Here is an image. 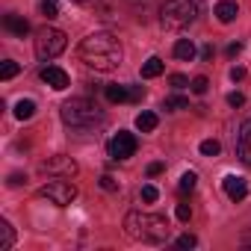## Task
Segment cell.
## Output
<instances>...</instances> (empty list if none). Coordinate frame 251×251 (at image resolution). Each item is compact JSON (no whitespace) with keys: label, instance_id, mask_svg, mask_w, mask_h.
I'll return each mask as SVG.
<instances>
[{"label":"cell","instance_id":"34","mask_svg":"<svg viewBox=\"0 0 251 251\" xmlns=\"http://www.w3.org/2000/svg\"><path fill=\"white\" fill-rule=\"evenodd\" d=\"M24 180H27L24 175H9V186H21Z\"/></svg>","mask_w":251,"mask_h":251},{"label":"cell","instance_id":"22","mask_svg":"<svg viewBox=\"0 0 251 251\" xmlns=\"http://www.w3.org/2000/svg\"><path fill=\"white\" fill-rule=\"evenodd\" d=\"M42 15L45 18H56L59 15V0H42Z\"/></svg>","mask_w":251,"mask_h":251},{"label":"cell","instance_id":"37","mask_svg":"<svg viewBox=\"0 0 251 251\" xmlns=\"http://www.w3.org/2000/svg\"><path fill=\"white\" fill-rule=\"evenodd\" d=\"M239 50H242V45H239V42H236V45H227V56H236Z\"/></svg>","mask_w":251,"mask_h":251},{"label":"cell","instance_id":"26","mask_svg":"<svg viewBox=\"0 0 251 251\" xmlns=\"http://www.w3.org/2000/svg\"><path fill=\"white\" fill-rule=\"evenodd\" d=\"M139 198H142L145 204H154V201L160 198V192H157V186H151V183H148V186H142V192H139Z\"/></svg>","mask_w":251,"mask_h":251},{"label":"cell","instance_id":"19","mask_svg":"<svg viewBox=\"0 0 251 251\" xmlns=\"http://www.w3.org/2000/svg\"><path fill=\"white\" fill-rule=\"evenodd\" d=\"M33 115H36V100L24 98V100L15 103V118H18V121H27V118H33Z\"/></svg>","mask_w":251,"mask_h":251},{"label":"cell","instance_id":"27","mask_svg":"<svg viewBox=\"0 0 251 251\" xmlns=\"http://www.w3.org/2000/svg\"><path fill=\"white\" fill-rule=\"evenodd\" d=\"M169 83H172L175 89H186L192 80H189V77H183V74H172V77H169Z\"/></svg>","mask_w":251,"mask_h":251},{"label":"cell","instance_id":"10","mask_svg":"<svg viewBox=\"0 0 251 251\" xmlns=\"http://www.w3.org/2000/svg\"><path fill=\"white\" fill-rule=\"evenodd\" d=\"M222 186H225V195H227L230 201H242V198L248 195V180L239 177V175H227V177L222 180Z\"/></svg>","mask_w":251,"mask_h":251},{"label":"cell","instance_id":"39","mask_svg":"<svg viewBox=\"0 0 251 251\" xmlns=\"http://www.w3.org/2000/svg\"><path fill=\"white\" fill-rule=\"evenodd\" d=\"M77 3H86V0H77Z\"/></svg>","mask_w":251,"mask_h":251},{"label":"cell","instance_id":"17","mask_svg":"<svg viewBox=\"0 0 251 251\" xmlns=\"http://www.w3.org/2000/svg\"><path fill=\"white\" fill-rule=\"evenodd\" d=\"M163 68H166V62H163L160 56H151V59L142 65V77H145V80H154V77L163 74Z\"/></svg>","mask_w":251,"mask_h":251},{"label":"cell","instance_id":"6","mask_svg":"<svg viewBox=\"0 0 251 251\" xmlns=\"http://www.w3.org/2000/svg\"><path fill=\"white\" fill-rule=\"evenodd\" d=\"M39 195H42L45 201L56 204V207H68V204L77 198V186H74L71 180H65V177H56V180L45 183V186L39 189Z\"/></svg>","mask_w":251,"mask_h":251},{"label":"cell","instance_id":"33","mask_svg":"<svg viewBox=\"0 0 251 251\" xmlns=\"http://www.w3.org/2000/svg\"><path fill=\"white\" fill-rule=\"evenodd\" d=\"M130 100H142V86H130Z\"/></svg>","mask_w":251,"mask_h":251},{"label":"cell","instance_id":"15","mask_svg":"<svg viewBox=\"0 0 251 251\" xmlns=\"http://www.w3.org/2000/svg\"><path fill=\"white\" fill-rule=\"evenodd\" d=\"M195 53H198V50H195V45H192L189 39H177V42H175V56H177V59L192 62V59H195Z\"/></svg>","mask_w":251,"mask_h":251},{"label":"cell","instance_id":"25","mask_svg":"<svg viewBox=\"0 0 251 251\" xmlns=\"http://www.w3.org/2000/svg\"><path fill=\"white\" fill-rule=\"evenodd\" d=\"M189 89H192L195 95H207V89H210V80H207V77H195V80L189 83Z\"/></svg>","mask_w":251,"mask_h":251},{"label":"cell","instance_id":"30","mask_svg":"<svg viewBox=\"0 0 251 251\" xmlns=\"http://www.w3.org/2000/svg\"><path fill=\"white\" fill-rule=\"evenodd\" d=\"M100 186H103L106 192H115V189H118V180L109 177V175H103V177H100Z\"/></svg>","mask_w":251,"mask_h":251},{"label":"cell","instance_id":"9","mask_svg":"<svg viewBox=\"0 0 251 251\" xmlns=\"http://www.w3.org/2000/svg\"><path fill=\"white\" fill-rule=\"evenodd\" d=\"M50 89H56V92H62V89H68L71 86V80H68V74L62 71V68H56V65H45L42 68V74H39Z\"/></svg>","mask_w":251,"mask_h":251},{"label":"cell","instance_id":"21","mask_svg":"<svg viewBox=\"0 0 251 251\" xmlns=\"http://www.w3.org/2000/svg\"><path fill=\"white\" fill-rule=\"evenodd\" d=\"M195 183H198V175H195V172H186V175L180 177L177 189H180V192H192V189H195Z\"/></svg>","mask_w":251,"mask_h":251},{"label":"cell","instance_id":"14","mask_svg":"<svg viewBox=\"0 0 251 251\" xmlns=\"http://www.w3.org/2000/svg\"><path fill=\"white\" fill-rule=\"evenodd\" d=\"M103 95H106V100L109 103H124V100H130V86H106L103 89Z\"/></svg>","mask_w":251,"mask_h":251},{"label":"cell","instance_id":"13","mask_svg":"<svg viewBox=\"0 0 251 251\" xmlns=\"http://www.w3.org/2000/svg\"><path fill=\"white\" fill-rule=\"evenodd\" d=\"M213 15H216L222 24H230V21L239 15V6L233 3V0H219V3H216V9H213Z\"/></svg>","mask_w":251,"mask_h":251},{"label":"cell","instance_id":"2","mask_svg":"<svg viewBox=\"0 0 251 251\" xmlns=\"http://www.w3.org/2000/svg\"><path fill=\"white\" fill-rule=\"evenodd\" d=\"M124 230H127L130 239L148 242V245H160L172 233L169 222L163 216H157V213H127V219H124Z\"/></svg>","mask_w":251,"mask_h":251},{"label":"cell","instance_id":"18","mask_svg":"<svg viewBox=\"0 0 251 251\" xmlns=\"http://www.w3.org/2000/svg\"><path fill=\"white\" fill-rule=\"evenodd\" d=\"M15 245V230H12V225L3 219L0 222V251H9Z\"/></svg>","mask_w":251,"mask_h":251},{"label":"cell","instance_id":"35","mask_svg":"<svg viewBox=\"0 0 251 251\" xmlns=\"http://www.w3.org/2000/svg\"><path fill=\"white\" fill-rule=\"evenodd\" d=\"M242 77H245V71H242V68H230V80H233V83H236V80H242Z\"/></svg>","mask_w":251,"mask_h":251},{"label":"cell","instance_id":"12","mask_svg":"<svg viewBox=\"0 0 251 251\" xmlns=\"http://www.w3.org/2000/svg\"><path fill=\"white\" fill-rule=\"evenodd\" d=\"M3 30H6V33H12V36H18V39H24V36L30 33V21H27L24 15L9 12V15H3Z\"/></svg>","mask_w":251,"mask_h":251},{"label":"cell","instance_id":"11","mask_svg":"<svg viewBox=\"0 0 251 251\" xmlns=\"http://www.w3.org/2000/svg\"><path fill=\"white\" fill-rule=\"evenodd\" d=\"M236 151H239V160H242L245 166H251V118H245V121H242V127H239Z\"/></svg>","mask_w":251,"mask_h":251},{"label":"cell","instance_id":"1","mask_svg":"<svg viewBox=\"0 0 251 251\" xmlns=\"http://www.w3.org/2000/svg\"><path fill=\"white\" fill-rule=\"evenodd\" d=\"M80 59L95 71H112L121 65V42L112 33L98 30L80 42Z\"/></svg>","mask_w":251,"mask_h":251},{"label":"cell","instance_id":"7","mask_svg":"<svg viewBox=\"0 0 251 251\" xmlns=\"http://www.w3.org/2000/svg\"><path fill=\"white\" fill-rule=\"evenodd\" d=\"M136 136L133 133H127V130H118L112 139H109V157L112 160H127V157H133L136 154Z\"/></svg>","mask_w":251,"mask_h":251},{"label":"cell","instance_id":"4","mask_svg":"<svg viewBox=\"0 0 251 251\" xmlns=\"http://www.w3.org/2000/svg\"><path fill=\"white\" fill-rule=\"evenodd\" d=\"M198 15V6L195 0H166L163 9H160V21L166 30H183L195 21Z\"/></svg>","mask_w":251,"mask_h":251},{"label":"cell","instance_id":"3","mask_svg":"<svg viewBox=\"0 0 251 251\" xmlns=\"http://www.w3.org/2000/svg\"><path fill=\"white\" fill-rule=\"evenodd\" d=\"M62 121L68 127H92L95 121L103 118V112L98 109V103H92L89 98H71L62 103Z\"/></svg>","mask_w":251,"mask_h":251},{"label":"cell","instance_id":"23","mask_svg":"<svg viewBox=\"0 0 251 251\" xmlns=\"http://www.w3.org/2000/svg\"><path fill=\"white\" fill-rule=\"evenodd\" d=\"M219 151H222V145H219L216 139H204V142H201V154H204V157H216Z\"/></svg>","mask_w":251,"mask_h":251},{"label":"cell","instance_id":"29","mask_svg":"<svg viewBox=\"0 0 251 251\" xmlns=\"http://www.w3.org/2000/svg\"><path fill=\"white\" fill-rule=\"evenodd\" d=\"M175 216H177L180 222H189V216H192V207H189V204H177V210H175Z\"/></svg>","mask_w":251,"mask_h":251},{"label":"cell","instance_id":"32","mask_svg":"<svg viewBox=\"0 0 251 251\" xmlns=\"http://www.w3.org/2000/svg\"><path fill=\"white\" fill-rule=\"evenodd\" d=\"M148 175H151V177L163 175V163H151V166H148Z\"/></svg>","mask_w":251,"mask_h":251},{"label":"cell","instance_id":"5","mask_svg":"<svg viewBox=\"0 0 251 251\" xmlns=\"http://www.w3.org/2000/svg\"><path fill=\"white\" fill-rule=\"evenodd\" d=\"M65 45H68V39H65V33L56 30V27H45V30L36 33V56H39L42 62L56 59V56L65 50Z\"/></svg>","mask_w":251,"mask_h":251},{"label":"cell","instance_id":"31","mask_svg":"<svg viewBox=\"0 0 251 251\" xmlns=\"http://www.w3.org/2000/svg\"><path fill=\"white\" fill-rule=\"evenodd\" d=\"M227 103H230V106H242V103H245V95H239V92H230V95H227Z\"/></svg>","mask_w":251,"mask_h":251},{"label":"cell","instance_id":"8","mask_svg":"<svg viewBox=\"0 0 251 251\" xmlns=\"http://www.w3.org/2000/svg\"><path fill=\"white\" fill-rule=\"evenodd\" d=\"M42 172L45 175H53V177H74L77 175V163L65 154H56V157H48L42 163Z\"/></svg>","mask_w":251,"mask_h":251},{"label":"cell","instance_id":"28","mask_svg":"<svg viewBox=\"0 0 251 251\" xmlns=\"http://www.w3.org/2000/svg\"><path fill=\"white\" fill-rule=\"evenodd\" d=\"M198 245V239L192 236V233H183V236H177V248H195Z\"/></svg>","mask_w":251,"mask_h":251},{"label":"cell","instance_id":"38","mask_svg":"<svg viewBox=\"0 0 251 251\" xmlns=\"http://www.w3.org/2000/svg\"><path fill=\"white\" fill-rule=\"evenodd\" d=\"M239 242H242V245H245V248H251V230H245V233H242V236H239Z\"/></svg>","mask_w":251,"mask_h":251},{"label":"cell","instance_id":"16","mask_svg":"<svg viewBox=\"0 0 251 251\" xmlns=\"http://www.w3.org/2000/svg\"><path fill=\"white\" fill-rule=\"evenodd\" d=\"M157 124H160V118H157V112H139L136 115V127L142 130V133H151V130H157Z\"/></svg>","mask_w":251,"mask_h":251},{"label":"cell","instance_id":"24","mask_svg":"<svg viewBox=\"0 0 251 251\" xmlns=\"http://www.w3.org/2000/svg\"><path fill=\"white\" fill-rule=\"evenodd\" d=\"M15 74H18V62L6 59V62H3V68H0V80H12Z\"/></svg>","mask_w":251,"mask_h":251},{"label":"cell","instance_id":"36","mask_svg":"<svg viewBox=\"0 0 251 251\" xmlns=\"http://www.w3.org/2000/svg\"><path fill=\"white\" fill-rule=\"evenodd\" d=\"M201 59H213V45H204V50H201Z\"/></svg>","mask_w":251,"mask_h":251},{"label":"cell","instance_id":"20","mask_svg":"<svg viewBox=\"0 0 251 251\" xmlns=\"http://www.w3.org/2000/svg\"><path fill=\"white\" fill-rule=\"evenodd\" d=\"M166 109H172V112L189 109V98H183V95H172V98H166Z\"/></svg>","mask_w":251,"mask_h":251}]
</instances>
